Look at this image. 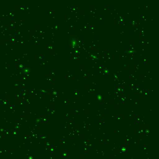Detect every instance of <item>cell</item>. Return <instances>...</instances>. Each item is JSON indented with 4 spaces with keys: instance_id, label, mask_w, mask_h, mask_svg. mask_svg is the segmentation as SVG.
<instances>
[{
    "instance_id": "6da1fadb",
    "label": "cell",
    "mask_w": 159,
    "mask_h": 159,
    "mask_svg": "<svg viewBox=\"0 0 159 159\" xmlns=\"http://www.w3.org/2000/svg\"><path fill=\"white\" fill-rule=\"evenodd\" d=\"M80 43L79 38L76 36L71 35L69 37L68 44L71 50L74 51L78 49L80 45Z\"/></svg>"
},
{
    "instance_id": "7a4b0ae2",
    "label": "cell",
    "mask_w": 159,
    "mask_h": 159,
    "mask_svg": "<svg viewBox=\"0 0 159 159\" xmlns=\"http://www.w3.org/2000/svg\"><path fill=\"white\" fill-rule=\"evenodd\" d=\"M137 52L136 50L132 49L125 50L124 51L125 53L127 54L136 53Z\"/></svg>"
},
{
    "instance_id": "3957f363",
    "label": "cell",
    "mask_w": 159,
    "mask_h": 159,
    "mask_svg": "<svg viewBox=\"0 0 159 159\" xmlns=\"http://www.w3.org/2000/svg\"><path fill=\"white\" fill-rule=\"evenodd\" d=\"M89 56L95 60H98L99 59V57H98V56L93 54L91 53L89 54Z\"/></svg>"
}]
</instances>
